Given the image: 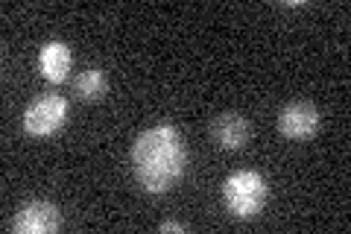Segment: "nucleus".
Returning <instances> with one entry per match:
<instances>
[{"label":"nucleus","mask_w":351,"mask_h":234,"mask_svg":"<svg viewBox=\"0 0 351 234\" xmlns=\"http://www.w3.org/2000/svg\"><path fill=\"white\" fill-rule=\"evenodd\" d=\"M158 231H188V226H184V222H176V220H167L158 226Z\"/></svg>","instance_id":"obj_9"},{"label":"nucleus","mask_w":351,"mask_h":234,"mask_svg":"<svg viewBox=\"0 0 351 234\" xmlns=\"http://www.w3.org/2000/svg\"><path fill=\"white\" fill-rule=\"evenodd\" d=\"M64 120H68V100L59 97V94H47V97L32 100L24 111V129L32 138L56 135V132L64 126Z\"/></svg>","instance_id":"obj_3"},{"label":"nucleus","mask_w":351,"mask_h":234,"mask_svg":"<svg viewBox=\"0 0 351 234\" xmlns=\"http://www.w3.org/2000/svg\"><path fill=\"white\" fill-rule=\"evenodd\" d=\"M322 126V115L313 103H304V100H295V103H287L278 115V129L284 138L290 141H307L313 138Z\"/></svg>","instance_id":"obj_5"},{"label":"nucleus","mask_w":351,"mask_h":234,"mask_svg":"<svg viewBox=\"0 0 351 234\" xmlns=\"http://www.w3.org/2000/svg\"><path fill=\"white\" fill-rule=\"evenodd\" d=\"M62 226V214L53 202H44V199H36V202H27L15 211V217L6 222L9 231L15 234H53Z\"/></svg>","instance_id":"obj_4"},{"label":"nucleus","mask_w":351,"mask_h":234,"mask_svg":"<svg viewBox=\"0 0 351 234\" xmlns=\"http://www.w3.org/2000/svg\"><path fill=\"white\" fill-rule=\"evenodd\" d=\"M73 88H76V94H80L82 100L94 103V100H100L108 91V80H106V73L100 68H85L73 80Z\"/></svg>","instance_id":"obj_8"},{"label":"nucleus","mask_w":351,"mask_h":234,"mask_svg":"<svg viewBox=\"0 0 351 234\" xmlns=\"http://www.w3.org/2000/svg\"><path fill=\"white\" fill-rule=\"evenodd\" d=\"M249 135H252V129L240 115H219L211 124V138H214L217 147H223V150L246 147Z\"/></svg>","instance_id":"obj_7"},{"label":"nucleus","mask_w":351,"mask_h":234,"mask_svg":"<svg viewBox=\"0 0 351 234\" xmlns=\"http://www.w3.org/2000/svg\"><path fill=\"white\" fill-rule=\"evenodd\" d=\"M188 150L176 126H152L132 143V173L147 194H167L184 176Z\"/></svg>","instance_id":"obj_1"},{"label":"nucleus","mask_w":351,"mask_h":234,"mask_svg":"<svg viewBox=\"0 0 351 234\" xmlns=\"http://www.w3.org/2000/svg\"><path fill=\"white\" fill-rule=\"evenodd\" d=\"M71 65H73V56L64 41H47L38 50V71L47 82H64L71 73Z\"/></svg>","instance_id":"obj_6"},{"label":"nucleus","mask_w":351,"mask_h":234,"mask_svg":"<svg viewBox=\"0 0 351 234\" xmlns=\"http://www.w3.org/2000/svg\"><path fill=\"white\" fill-rule=\"evenodd\" d=\"M269 199V187L255 170H234L223 182V202L237 220L258 217Z\"/></svg>","instance_id":"obj_2"}]
</instances>
